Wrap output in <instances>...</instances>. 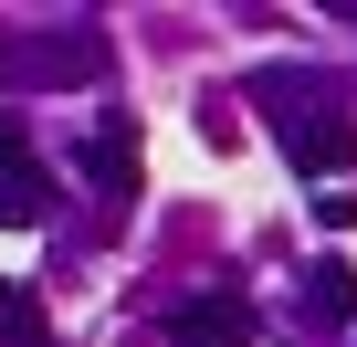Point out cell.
<instances>
[{
  "instance_id": "obj_1",
  "label": "cell",
  "mask_w": 357,
  "mask_h": 347,
  "mask_svg": "<svg viewBox=\"0 0 357 347\" xmlns=\"http://www.w3.org/2000/svg\"><path fill=\"white\" fill-rule=\"evenodd\" d=\"M105 74V32H53V43H22V32H0V84H95Z\"/></svg>"
},
{
  "instance_id": "obj_2",
  "label": "cell",
  "mask_w": 357,
  "mask_h": 347,
  "mask_svg": "<svg viewBox=\"0 0 357 347\" xmlns=\"http://www.w3.org/2000/svg\"><path fill=\"white\" fill-rule=\"evenodd\" d=\"M252 105L273 116V137L294 147L305 126H326V116H347V95H336V74H315V64H263L252 74Z\"/></svg>"
},
{
  "instance_id": "obj_3",
  "label": "cell",
  "mask_w": 357,
  "mask_h": 347,
  "mask_svg": "<svg viewBox=\"0 0 357 347\" xmlns=\"http://www.w3.org/2000/svg\"><path fill=\"white\" fill-rule=\"evenodd\" d=\"M84 190H95V200H137V126H126V116H105V126L84 137Z\"/></svg>"
},
{
  "instance_id": "obj_4",
  "label": "cell",
  "mask_w": 357,
  "mask_h": 347,
  "mask_svg": "<svg viewBox=\"0 0 357 347\" xmlns=\"http://www.w3.org/2000/svg\"><path fill=\"white\" fill-rule=\"evenodd\" d=\"M168 337L178 347H252V305L242 295H190V305L168 316Z\"/></svg>"
},
{
  "instance_id": "obj_5",
  "label": "cell",
  "mask_w": 357,
  "mask_h": 347,
  "mask_svg": "<svg viewBox=\"0 0 357 347\" xmlns=\"http://www.w3.org/2000/svg\"><path fill=\"white\" fill-rule=\"evenodd\" d=\"M284 158L305 168V179H336V168H357V116H326V126H305Z\"/></svg>"
},
{
  "instance_id": "obj_6",
  "label": "cell",
  "mask_w": 357,
  "mask_h": 347,
  "mask_svg": "<svg viewBox=\"0 0 357 347\" xmlns=\"http://www.w3.org/2000/svg\"><path fill=\"white\" fill-rule=\"evenodd\" d=\"M305 305H315L326 326H357V263H347V253H315V263H305Z\"/></svg>"
},
{
  "instance_id": "obj_7",
  "label": "cell",
  "mask_w": 357,
  "mask_h": 347,
  "mask_svg": "<svg viewBox=\"0 0 357 347\" xmlns=\"http://www.w3.org/2000/svg\"><path fill=\"white\" fill-rule=\"evenodd\" d=\"M0 221H11V232H32V221H53V168H43V158L22 168V179H0Z\"/></svg>"
},
{
  "instance_id": "obj_8",
  "label": "cell",
  "mask_w": 357,
  "mask_h": 347,
  "mask_svg": "<svg viewBox=\"0 0 357 347\" xmlns=\"http://www.w3.org/2000/svg\"><path fill=\"white\" fill-rule=\"evenodd\" d=\"M0 347H53V316L32 284H0Z\"/></svg>"
},
{
  "instance_id": "obj_9",
  "label": "cell",
  "mask_w": 357,
  "mask_h": 347,
  "mask_svg": "<svg viewBox=\"0 0 357 347\" xmlns=\"http://www.w3.org/2000/svg\"><path fill=\"white\" fill-rule=\"evenodd\" d=\"M22 168H32V126L0 105V179H22Z\"/></svg>"
}]
</instances>
